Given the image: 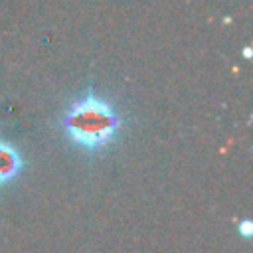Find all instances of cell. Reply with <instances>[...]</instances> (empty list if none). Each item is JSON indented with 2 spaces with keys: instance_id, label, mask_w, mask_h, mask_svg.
Instances as JSON below:
<instances>
[{
  "instance_id": "cell-2",
  "label": "cell",
  "mask_w": 253,
  "mask_h": 253,
  "mask_svg": "<svg viewBox=\"0 0 253 253\" xmlns=\"http://www.w3.org/2000/svg\"><path fill=\"white\" fill-rule=\"evenodd\" d=\"M22 168H24V158L20 150L12 142L0 138V186H6L12 180H16Z\"/></svg>"
},
{
  "instance_id": "cell-1",
  "label": "cell",
  "mask_w": 253,
  "mask_h": 253,
  "mask_svg": "<svg viewBox=\"0 0 253 253\" xmlns=\"http://www.w3.org/2000/svg\"><path fill=\"white\" fill-rule=\"evenodd\" d=\"M59 126L73 146L95 154L115 142L123 123L117 109L107 99L87 91L63 109Z\"/></svg>"
},
{
  "instance_id": "cell-3",
  "label": "cell",
  "mask_w": 253,
  "mask_h": 253,
  "mask_svg": "<svg viewBox=\"0 0 253 253\" xmlns=\"http://www.w3.org/2000/svg\"><path fill=\"white\" fill-rule=\"evenodd\" d=\"M251 227H253V225H251V221H249V219H243V221L239 223V227H237V231H239L241 235H245V237H249V235H251Z\"/></svg>"
}]
</instances>
